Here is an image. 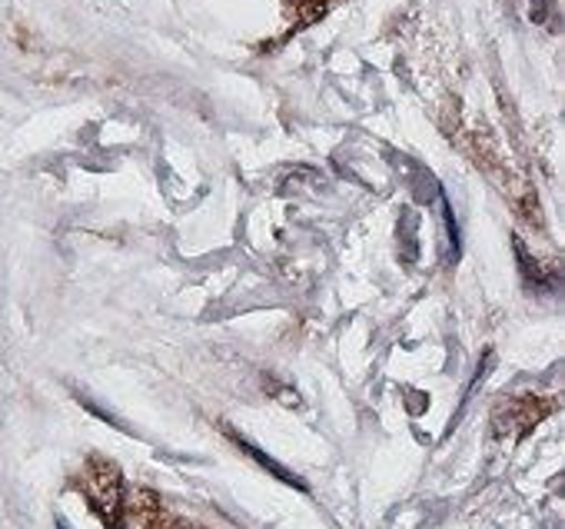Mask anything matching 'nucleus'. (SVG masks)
<instances>
[{"mask_svg": "<svg viewBox=\"0 0 565 529\" xmlns=\"http://www.w3.org/2000/svg\"><path fill=\"white\" fill-rule=\"evenodd\" d=\"M233 440H236V443H239V449H246V453H249V456H253V459H256V463H259L263 469H269L273 476H279L282 483H290V486H297V489H307L300 476H294V473H290L287 466H279L276 459H269V456H266L263 449H256L253 443H246V440H239V436H233Z\"/></svg>", "mask_w": 565, "mask_h": 529, "instance_id": "obj_1", "label": "nucleus"}, {"mask_svg": "<svg viewBox=\"0 0 565 529\" xmlns=\"http://www.w3.org/2000/svg\"><path fill=\"white\" fill-rule=\"evenodd\" d=\"M61 529H67V526H64V522H61Z\"/></svg>", "mask_w": 565, "mask_h": 529, "instance_id": "obj_2", "label": "nucleus"}]
</instances>
